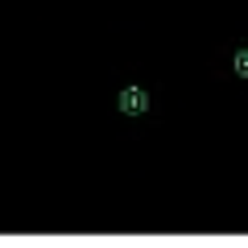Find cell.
<instances>
[{"mask_svg": "<svg viewBox=\"0 0 248 248\" xmlns=\"http://www.w3.org/2000/svg\"><path fill=\"white\" fill-rule=\"evenodd\" d=\"M232 71H236L240 79H248V46H240V50L232 54Z\"/></svg>", "mask_w": 248, "mask_h": 248, "instance_id": "7a4b0ae2", "label": "cell"}, {"mask_svg": "<svg viewBox=\"0 0 248 248\" xmlns=\"http://www.w3.org/2000/svg\"><path fill=\"white\" fill-rule=\"evenodd\" d=\"M116 108H120L124 116H145L149 112V91L145 87H124L120 95H116Z\"/></svg>", "mask_w": 248, "mask_h": 248, "instance_id": "6da1fadb", "label": "cell"}]
</instances>
